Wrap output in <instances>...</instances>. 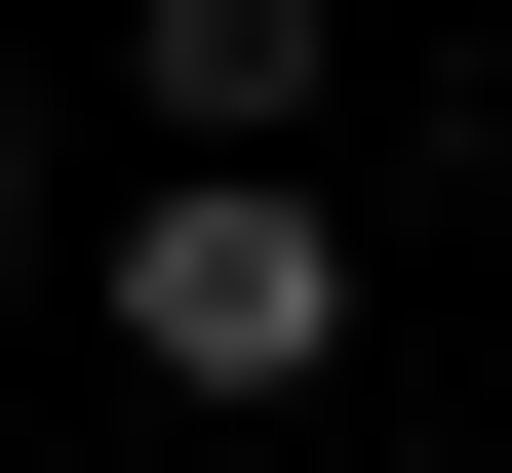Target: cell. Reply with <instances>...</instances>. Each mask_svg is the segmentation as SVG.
I'll use <instances>...</instances> for the list:
<instances>
[{
    "label": "cell",
    "instance_id": "6da1fadb",
    "mask_svg": "<svg viewBox=\"0 0 512 473\" xmlns=\"http://www.w3.org/2000/svg\"><path fill=\"white\" fill-rule=\"evenodd\" d=\"M119 355H158V395H316V355H355V237H316V158H158V237H119Z\"/></svg>",
    "mask_w": 512,
    "mask_h": 473
},
{
    "label": "cell",
    "instance_id": "7a4b0ae2",
    "mask_svg": "<svg viewBox=\"0 0 512 473\" xmlns=\"http://www.w3.org/2000/svg\"><path fill=\"white\" fill-rule=\"evenodd\" d=\"M316 40H355V0H119V79H158V158H316Z\"/></svg>",
    "mask_w": 512,
    "mask_h": 473
},
{
    "label": "cell",
    "instance_id": "3957f363",
    "mask_svg": "<svg viewBox=\"0 0 512 473\" xmlns=\"http://www.w3.org/2000/svg\"><path fill=\"white\" fill-rule=\"evenodd\" d=\"M0 276H40V119H0Z\"/></svg>",
    "mask_w": 512,
    "mask_h": 473
}]
</instances>
